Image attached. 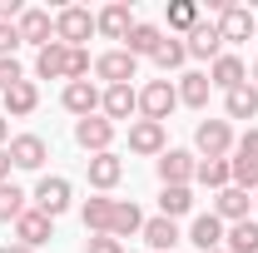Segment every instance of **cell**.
Masks as SVG:
<instances>
[{
	"label": "cell",
	"instance_id": "1",
	"mask_svg": "<svg viewBox=\"0 0 258 253\" xmlns=\"http://www.w3.org/2000/svg\"><path fill=\"white\" fill-rule=\"evenodd\" d=\"M95 35V15L85 10V5H64L60 15H55V40L70 45V50H85V40Z\"/></svg>",
	"mask_w": 258,
	"mask_h": 253
},
{
	"label": "cell",
	"instance_id": "2",
	"mask_svg": "<svg viewBox=\"0 0 258 253\" xmlns=\"http://www.w3.org/2000/svg\"><path fill=\"white\" fill-rule=\"evenodd\" d=\"M228 169H233V184H238V189L258 194V129H248V134L233 144V159H228Z\"/></svg>",
	"mask_w": 258,
	"mask_h": 253
},
{
	"label": "cell",
	"instance_id": "3",
	"mask_svg": "<svg viewBox=\"0 0 258 253\" xmlns=\"http://www.w3.org/2000/svg\"><path fill=\"white\" fill-rule=\"evenodd\" d=\"M174 104H179V90H174L169 80H149V85L139 90V114L154 119V124H164V119L174 114Z\"/></svg>",
	"mask_w": 258,
	"mask_h": 253
},
{
	"label": "cell",
	"instance_id": "4",
	"mask_svg": "<svg viewBox=\"0 0 258 253\" xmlns=\"http://www.w3.org/2000/svg\"><path fill=\"white\" fill-rule=\"evenodd\" d=\"M194 144H199V154H204V159H228L238 139H233L228 119H204V124L194 129Z\"/></svg>",
	"mask_w": 258,
	"mask_h": 253
},
{
	"label": "cell",
	"instance_id": "5",
	"mask_svg": "<svg viewBox=\"0 0 258 253\" xmlns=\"http://www.w3.org/2000/svg\"><path fill=\"white\" fill-rule=\"evenodd\" d=\"M75 144L85 149V154H109V144H114V124L104 119V114H90V119H75Z\"/></svg>",
	"mask_w": 258,
	"mask_h": 253
},
{
	"label": "cell",
	"instance_id": "6",
	"mask_svg": "<svg viewBox=\"0 0 258 253\" xmlns=\"http://www.w3.org/2000/svg\"><path fill=\"white\" fill-rule=\"evenodd\" d=\"M154 169H159V184L164 189H179V184H194V169H199V159L189 149H164L154 159Z\"/></svg>",
	"mask_w": 258,
	"mask_h": 253
},
{
	"label": "cell",
	"instance_id": "7",
	"mask_svg": "<svg viewBox=\"0 0 258 253\" xmlns=\"http://www.w3.org/2000/svg\"><path fill=\"white\" fill-rule=\"evenodd\" d=\"M164 149H169V134H164V124H154V119H134V124H129V154L159 159Z\"/></svg>",
	"mask_w": 258,
	"mask_h": 253
},
{
	"label": "cell",
	"instance_id": "8",
	"mask_svg": "<svg viewBox=\"0 0 258 253\" xmlns=\"http://www.w3.org/2000/svg\"><path fill=\"white\" fill-rule=\"evenodd\" d=\"M184 45H189V55L194 60H219L224 55V35H219V20H199L189 35H184Z\"/></svg>",
	"mask_w": 258,
	"mask_h": 253
},
{
	"label": "cell",
	"instance_id": "9",
	"mask_svg": "<svg viewBox=\"0 0 258 253\" xmlns=\"http://www.w3.org/2000/svg\"><path fill=\"white\" fill-rule=\"evenodd\" d=\"M70 179H60V174H55V179H40V184H35V209H40V214H50V219H60L64 209H70Z\"/></svg>",
	"mask_w": 258,
	"mask_h": 253
},
{
	"label": "cell",
	"instance_id": "10",
	"mask_svg": "<svg viewBox=\"0 0 258 253\" xmlns=\"http://www.w3.org/2000/svg\"><path fill=\"white\" fill-rule=\"evenodd\" d=\"M95 75L104 80V85H129L134 75H139V60L129 55V50H104L95 60Z\"/></svg>",
	"mask_w": 258,
	"mask_h": 253
},
{
	"label": "cell",
	"instance_id": "11",
	"mask_svg": "<svg viewBox=\"0 0 258 253\" xmlns=\"http://www.w3.org/2000/svg\"><path fill=\"white\" fill-rule=\"evenodd\" d=\"M15 30H20V45H40V50H45V45L55 40V15H50V10H35V5H30V10L15 20Z\"/></svg>",
	"mask_w": 258,
	"mask_h": 253
},
{
	"label": "cell",
	"instance_id": "12",
	"mask_svg": "<svg viewBox=\"0 0 258 253\" xmlns=\"http://www.w3.org/2000/svg\"><path fill=\"white\" fill-rule=\"evenodd\" d=\"M45 238H55V219H50V214H40V209H25V214L15 219V243L40 248Z\"/></svg>",
	"mask_w": 258,
	"mask_h": 253
},
{
	"label": "cell",
	"instance_id": "13",
	"mask_svg": "<svg viewBox=\"0 0 258 253\" xmlns=\"http://www.w3.org/2000/svg\"><path fill=\"white\" fill-rule=\"evenodd\" d=\"M219 35L224 40H248V35H258V15L248 5H233L228 0L224 10H219Z\"/></svg>",
	"mask_w": 258,
	"mask_h": 253
},
{
	"label": "cell",
	"instance_id": "14",
	"mask_svg": "<svg viewBox=\"0 0 258 253\" xmlns=\"http://www.w3.org/2000/svg\"><path fill=\"white\" fill-rule=\"evenodd\" d=\"M5 149H10V164H15V169H40V164L50 159V144H45L40 134H15Z\"/></svg>",
	"mask_w": 258,
	"mask_h": 253
},
{
	"label": "cell",
	"instance_id": "15",
	"mask_svg": "<svg viewBox=\"0 0 258 253\" xmlns=\"http://www.w3.org/2000/svg\"><path fill=\"white\" fill-rule=\"evenodd\" d=\"M248 209H253V199H248V189H238V184H228V189L214 194V219H224V223H243Z\"/></svg>",
	"mask_w": 258,
	"mask_h": 253
},
{
	"label": "cell",
	"instance_id": "16",
	"mask_svg": "<svg viewBox=\"0 0 258 253\" xmlns=\"http://www.w3.org/2000/svg\"><path fill=\"white\" fill-rule=\"evenodd\" d=\"M209 85L214 90H238V85H248V65L238 60V55H219V60L209 65Z\"/></svg>",
	"mask_w": 258,
	"mask_h": 253
},
{
	"label": "cell",
	"instance_id": "17",
	"mask_svg": "<svg viewBox=\"0 0 258 253\" xmlns=\"http://www.w3.org/2000/svg\"><path fill=\"white\" fill-rule=\"evenodd\" d=\"M99 109H104V119H109V124H114V119H129V114L139 109V90H134V85H104Z\"/></svg>",
	"mask_w": 258,
	"mask_h": 253
},
{
	"label": "cell",
	"instance_id": "18",
	"mask_svg": "<svg viewBox=\"0 0 258 253\" xmlns=\"http://www.w3.org/2000/svg\"><path fill=\"white\" fill-rule=\"evenodd\" d=\"M64 109H70V114H80V119H90V114H99V90L95 85H90V80H70V85H64Z\"/></svg>",
	"mask_w": 258,
	"mask_h": 253
},
{
	"label": "cell",
	"instance_id": "19",
	"mask_svg": "<svg viewBox=\"0 0 258 253\" xmlns=\"http://www.w3.org/2000/svg\"><path fill=\"white\" fill-rule=\"evenodd\" d=\"M95 30L104 35V40H119V45H124V35L134 30V15H129V5H124V0L104 5V10L95 15Z\"/></svg>",
	"mask_w": 258,
	"mask_h": 253
},
{
	"label": "cell",
	"instance_id": "20",
	"mask_svg": "<svg viewBox=\"0 0 258 253\" xmlns=\"http://www.w3.org/2000/svg\"><path fill=\"white\" fill-rule=\"evenodd\" d=\"M224 233H228L224 219H214V214H199V219L189 223V243L199 253H219V248H224Z\"/></svg>",
	"mask_w": 258,
	"mask_h": 253
},
{
	"label": "cell",
	"instance_id": "21",
	"mask_svg": "<svg viewBox=\"0 0 258 253\" xmlns=\"http://www.w3.org/2000/svg\"><path fill=\"white\" fill-rule=\"evenodd\" d=\"M35 75H40V80H70V45L50 40V45L35 55Z\"/></svg>",
	"mask_w": 258,
	"mask_h": 253
},
{
	"label": "cell",
	"instance_id": "22",
	"mask_svg": "<svg viewBox=\"0 0 258 253\" xmlns=\"http://www.w3.org/2000/svg\"><path fill=\"white\" fill-rule=\"evenodd\" d=\"M134 233H144V214H139V204L134 199H114V219H109V238H134Z\"/></svg>",
	"mask_w": 258,
	"mask_h": 253
},
{
	"label": "cell",
	"instance_id": "23",
	"mask_svg": "<svg viewBox=\"0 0 258 253\" xmlns=\"http://www.w3.org/2000/svg\"><path fill=\"white\" fill-rule=\"evenodd\" d=\"M159 45H164V30H159V25H144V20H134V30L124 35V45H119V50H129L134 60H144V55L154 60V50H159Z\"/></svg>",
	"mask_w": 258,
	"mask_h": 253
},
{
	"label": "cell",
	"instance_id": "24",
	"mask_svg": "<svg viewBox=\"0 0 258 253\" xmlns=\"http://www.w3.org/2000/svg\"><path fill=\"white\" fill-rule=\"evenodd\" d=\"M119 179H124V159L114 154V149H109V154H95V159H90V184H95L99 194H109L114 184H119Z\"/></svg>",
	"mask_w": 258,
	"mask_h": 253
},
{
	"label": "cell",
	"instance_id": "25",
	"mask_svg": "<svg viewBox=\"0 0 258 253\" xmlns=\"http://www.w3.org/2000/svg\"><path fill=\"white\" fill-rule=\"evenodd\" d=\"M5 119H25V114H35V104H40V90H35V80H20L15 90H5Z\"/></svg>",
	"mask_w": 258,
	"mask_h": 253
},
{
	"label": "cell",
	"instance_id": "26",
	"mask_svg": "<svg viewBox=\"0 0 258 253\" xmlns=\"http://www.w3.org/2000/svg\"><path fill=\"white\" fill-rule=\"evenodd\" d=\"M139 238H144L154 253H174V243H179V223L164 219V214H159V219H144V233H139Z\"/></svg>",
	"mask_w": 258,
	"mask_h": 253
},
{
	"label": "cell",
	"instance_id": "27",
	"mask_svg": "<svg viewBox=\"0 0 258 253\" xmlns=\"http://www.w3.org/2000/svg\"><path fill=\"white\" fill-rule=\"evenodd\" d=\"M174 90H179V104H189V109H204V104H209V95H214L209 75H199V70H189V75H184Z\"/></svg>",
	"mask_w": 258,
	"mask_h": 253
},
{
	"label": "cell",
	"instance_id": "28",
	"mask_svg": "<svg viewBox=\"0 0 258 253\" xmlns=\"http://www.w3.org/2000/svg\"><path fill=\"white\" fill-rule=\"evenodd\" d=\"M80 219H85V233H109V219H114V199H85V209H80Z\"/></svg>",
	"mask_w": 258,
	"mask_h": 253
},
{
	"label": "cell",
	"instance_id": "29",
	"mask_svg": "<svg viewBox=\"0 0 258 253\" xmlns=\"http://www.w3.org/2000/svg\"><path fill=\"white\" fill-rule=\"evenodd\" d=\"M224 109H228V119H253V114H258V85H238V90H228V95H224Z\"/></svg>",
	"mask_w": 258,
	"mask_h": 253
},
{
	"label": "cell",
	"instance_id": "30",
	"mask_svg": "<svg viewBox=\"0 0 258 253\" xmlns=\"http://www.w3.org/2000/svg\"><path fill=\"white\" fill-rule=\"evenodd\" d=\"M224 253H258V219H243L224 233Z\"/></svg>",
	"mask_w": 258,
	"mask_h": 253
},
{
	"label": "cell",
	"instance_id": "31",
	"mask_svg": "<svg viewBox=\"0 0 258 253\" xmlns=\"http://www.w3.org/2000/svg\"><path fill=\"white\" fill-rule=\"evenodd\" d=\"M194 179H199L204 189H228V184H233V169H228V159H199Z\"/></svg>",
	"mask_w": 258,
	"mask_h": 253
},
{
	"label": "cell",
	"instance_id": "32",
	"mask_svg": "<svg viewBox=\"0 0 258 253\" xmlns=\"http://www.w3.org/2000/svg\"><path fill=\"white\" fill-rule=\"evenodd\" d=\"M189 209H194V189H189V184H179V189H164V194H159V214H164V219H184Z\"/></svg>",
	"mask_w": 258,
	"mask_h": 253
},
{
	"label": "cell",
	"instance_id": "33",
	"mask_svg": "<svg viewBox=\"0 0 258 253\" xmlns=\"http://www.w3.org/2000/svg\"><path fill=\"white\" fill-rule=\"evenodd\" d=\"M184 60H189V45H184L179 35H164V45L154 50V65H159L164 75H169V70H179Z\"/></svg>",
	"mask_w": 258,
	"mask_h": 253
},
{
	"label": "cell",
	"instance_id": "34",
	"mask_svg": "<svg viewBox=\"0 0 258 253\" xmlns=\"http://www.w3.org/2000/svg\"><path fill=\"white\" fill-rule=\"evenodd\" d=\"M25 199H30L25 189H15V184H0V223H15V219H20V214L30 209Z\"/></svg>",
	"mask_w": 258,
	"mask_h": 253
},
{
	"label": "cell",
	"instance_id": "35",
	"mask_svg": "<svg viewBox=\"0 0 258 253\" xmlns=\"http://www.w3.org/2000/svg\"><path fill=\"white\" fill-rule=\"evenodd\" d=\"M199 20H204V15H199V5H194V0H174V5H169V30L189 35Z\"/></svg>",
	"mask_w": 258,
	"mask_h": 253
},
{
	"label": "cell",
	"instance_id": "36",
	"mask_svg": "<svg viewBox=\"0 0 258 253\" xmlns=\"http://www.w3.org/2000/svg\"><path fill=\"white\" fill-rule=\"evenodd\" d=\"M85 253H124V243L109 238V233H90V238H85Z\"/></svg>",
	"mask_w": 258,
	"mask_h": 253
},
{
	"label": "cell",
	"instance_id": "37",
	"mask_svg": "<svg viewBox=\"0 0 258 253\" xmlns=\"http://www.w3.org/2000/svg\"><path fill=\"white\" fill-rule=\"evenodd\" d=\"M20 80H25V70H20V60H0V95H5V90H15Z\"/></svg>",
	"mask_w": 258,
	"mask_h": 253
},
{
	"label": "cell",
	"instance_id": "38",
	"mask_svg": "<svg viewBox=\"0 0 258 253\" xmlns=\"http://www.w3.org/2000/svg\"><path fill=\"white\" fill-rule=\"evenodd\" d=\"M90 70H95V60H90V50H70V80H85ZM70 80H64V85H70Z\"/></svg>",
	"mask_w": 258,
	"mask_h": 253
},
{
	"label": "cell",
	"instance_id": "39",
	"mask_svg": "<svg viewBox=\"0 0 258 253\" xmlns=\"http://www.w3.org/2000/svg\"><path fill=\"white\" fill-rule=\"evenodd\" d=\"M15 45H20V30L15 25H0V60H15Z\"/></svg>",
	"mask_w": 258,
	"mask_h": 253
},
{
	"label": "cell",
	"instance_id": "40",
	"mask_svg": "<svg viewBox=\"0 0 258 253\" xmlns=\"http://www.w3.org/2000/svg\"><path fill=\"white\" fill-rule=\"evenodd\" d=\"M10 169H15L10 164V149H0V184H10Z\"/></svg>",
	"mask_w": 258,
	"mask_h": 253
},
{
	"label": "cell",
	"instance_id": "41",
	"mask_svg": "<svg viewBox=\"0 0 258 253\" xmlns=\"http://www.w3.org/2000/svg\"><path fill=\"white\" fill-rule=\"evenodd\" d=\"M0 253H35V248H25V243H5Z\"/></svg>",
	"mask_w": 258,
	"mask_h": 253
},
{
	"label": "cell",
	"instance_id": "42",
	"mask_svg": "<svg viewBox=\"0 0 258 253\" xmlns=\"http://www.w3.org/2000/svg\"><path fill=\"white\" fill-rule=\"evenodd\" d=\"M5 139H10V124H5V114H0V149H5Z\"/></svg>",
	"mask_w": 258,
	"mask_h": 253
},
{
	"label": "cell",
	"instance_id": "43",
	"mask_svg": "<svg viewBox=\"0 0 258 253\" xmlns=\"http://www.w3.org/2000/svg\"><path fill=\"white\" fill-rule=\"evenodd\" d=\"M253 80H258V60H253Z\"/></svg>",
	"mask_w": 258,
	"mask_h": 253
},
{
	"label": "cell",
	"instance_id": "44",
	"mask_svg": "<svg viewBox=\"0 0 258 253\" xmlns=\"http://www.w3.org/2000/svg\"><path fill=\"white\" fill-rule=\"evenodd\" d=\"M253 209H258V194H253Z\"/></svg>",
	"mask_w": 258,
	"mask_h": 253
},
{
	"label": "cell",
	"instance_id": "45",
	"mask_svg": "<svg viewBox=\"0 0 258 253\" xmlns=\"http://www.w3.org/2000/svg\"><path fill=\"white\" fill-rule=\"evenodd\" d=\"M219 253H224V248H219Z\"/></svg>",
	"mask_w": 258,
	"mask_h": 253
}]
</instances>
